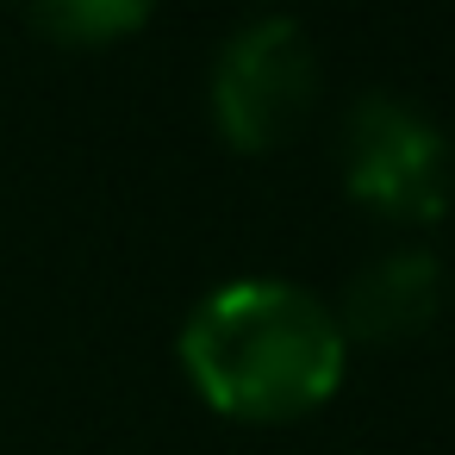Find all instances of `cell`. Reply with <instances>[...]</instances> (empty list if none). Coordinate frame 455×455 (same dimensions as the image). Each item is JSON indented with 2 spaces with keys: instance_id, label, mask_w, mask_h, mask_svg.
<instances>
[{
  "instance_id": "277c9868",
  "label": "cell",
  "mask_w": 455,
  "mask_h": 455,
  "mask_svg": "<svg viewBox=\"0 0 455 455\" xmlns=\"http://www.w3.org/2000/svg\"><path fill=\"white\" fill-rule=\"evenodd\" d=\"M436 312H443V262L430 250L405 243L349 275L337 324L349 343H405V337L430 331Z\"/></svg>"
},
{
  "instance_id": "7a4b0ae2",
  "label": "cell",
  "mask_w": 455,
  "mask_h": 455,
  "mask_svg": "<svg viewBox=\"0 0 455 455\" xmlns=\"http://www.w3.org/2000/svg\"><path fill=\"white\" fill-rule=\"evenodd\" d=\"M337 163L349 200L387 225H436L455 200V144L443 138L436 119H424L411 100L387 88L349 100Z\"/></svg>"
},
{
  "instance_id": "6da1fadb",
  "label": "cell",
  "mask_w": 455,
  "mask_h": 455,
  "mask_svg": "<svg viewBox=\"0 0 455 455\" xmlns=\"http://www.w3.org/2000/svg\"><path fill=\"white\" fill-rule=\"evenodd\" d=\"M188 387L237 424H293L318 411L349 368L337 306L281 275H237L212 287L175 337Z\"/></svg>"
},
{
  "instance_id": "5b68a950",
  "label": "cell",
  "mask_w": 455,
  "mask_h": 455,
  "mask_svg": "<svg viewBox=\"0 0 455 455\" xmlns=\"http://www.w3.org/2000/svg\"><path fill=\"white\" fill-rule=\"evenodd\" d=\"M26 13L44 38L94 51V44H119L138 26H150L156 0H26Z\"/></svg>"
},
{
  "instance_id": "3957f363",
  "label": "cell",
  "mask_w": 455,
  "mask_h": 455,
  "mask_svg": "<svg viewBox=\"0 0 455 455\" xmlns=\"http://www.w3.org/2000/svg\"><path fill=\"white\" fill-rule=\"evenodd\" d=\"M206 107L231 150H243V156L281 150L318 107V51H312L306 26L287 13L237 26L225 38V51L212 57Z\"/></svg>"
}]
</instances>
